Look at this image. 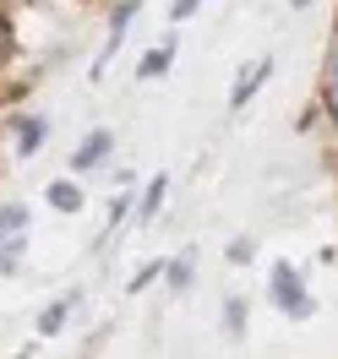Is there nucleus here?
<instances>
[{
  "label": "nucleus",
  "instance_id": "1",
  "mask_svg": "<svg viewBox=\"0 0 338 359\" xmlns=\"http://www.w3.org/2000/svg\"><path fill=\"white\" fill-rule=\"evenodd\" d=\"M268 294H273V305H278L284 316H294V321H306V316H311V294H306V283L294 278V267H284V262L273 267Z\"/></svg>",
  "mask_w": 338,
  "mask_h": 359
},
{
  "label": "nucleus",
  "instance_id": "2",
  "mask_svg": "<svg viewBox=\"0 0 338 359\" xmlns=\"http://www.w3.org/2000/svg\"><path fill=\"white\" fill-rule=\"evenodd\" d=\"M268 60H256V66H251L246 71V76H240V88H235V93H229V104H235V109H240V104H251V93H256V88H262V76H268Z\"/></svg>",
  "mask_w": 338,
  "mask_h": 359
},
{
  "label": "nucleus",
  "instance_id": "3",
  "mask_svg": "<svg viewBox=\"0 0 338 359\" xmlns=\"http://www.w3.org/2000/svg\"><path fill=\"white\" fill-rule=\"evenodd\" d=\"M104 153H110V131H93V142H82L71 163H77V169H88V163H98V158H104Z\"/></svg>",
  "mask_w": 338,
  "mask_h": 359
},
{
  "label": "nucleus",
  "instance_id": "4",
  "mask_svg": "<svg viewBox=\"0 0 338 359\" xmlns=\"http://www.w3.org/2000/svg\"><path fill=\"white\" fill-rule=\"evenodd\" d=\"M17 136H22V142H17V153H39V147H44V120H17Z\"/></svg>",
  "mask_w": 338,
  "mask_h": 359
},
{
  "label": "nucleus",
  "instance_id": "5",
  "mask_svg": "<svg viewBox=\"0 0 338 359\" xmlns=\"http://www.w3.org/2000/svg\"><path fill=\"white\" fill-rule=\"evenodd\" d=\"M49 202L60 207V212H77V207H82V191H77L71 180H55V185H49Z\"/></svg>",
  "mask_w": 338,
  "mask_h": 359
},
{
  "label": "nucleus",
  "instance_id": "6",
  "mask_svg": "<svg viewBox=\"0 0 338 359\" xmlns=\"http://www.w3.org/2000/svg\"><path fill=\"white\" fill-rule=\"evenodd\" d=\"M66 316H71V299H55V305H44V316H39V332H60L66 327Z\"/></svg>",
  "mask_w": 338,
  "mask_h": 359
},
{
  "label": "nucleus",
  "instance_id": "7",
  "mask_svg": "<svg viewBox=\"0 0 338 359\" xmlns=\"http://www.w3.org/2000/svg\"><path fill=\"white\" fill-rule=\"evenodd\" d=\"M22 224H27V207H0V240L22 234Z\"/></svg>",
  "mask_w": 338,
  "mask_h": 359
},
{
  "label": "nucleus",
  "instance_id": "8",
  "mask_svg": "<svg viewBox=\"0 0 338 359\" xmlns=\"http://www.w3.org/2000/svg\"><path fill=\"white\" fill-rule=\"evenodd\" d=\"M224 327H229V332H235V337H240V332H246V299H229V305H224Z\"/></svg>",
  "mask_w": 338,
  "mask_h": 359
},
{
  "label": "nucleus",
  "instance_id": "9",
  "mask_svg": "<svg viewBox=\"0 0 338 359\" xmlns=\"http://www.w3.org/2000/svg\"><path fill=\"white\" fill-rule=\"evenodd\" d=\"M322 93H327V109L338 114V49H333V60H327V82H322Z\"/></svg>",
  "mask_w": 338,
  "mask_h": 359
},
{
  "label": "nucleus",
  "instance_id": "10",
  "mask_svg": "<svg viewBox=\"0 0 338 359\" xmlns=\"http://www.w3.org/2000/svg\"><path fill=\"white\" fill-rule=\"evenodd\" d=\"M169 49L175 44H164L158 55H148V60H142V76H164V71H169Z\"/></svg>",
  "mask_w": 338,
  "mask_h": 359
},
{
  "label": "nucleus",
  "instance_id": "11",
  "mask_svg": "<svg viewBox=\"0 0 338 359\" xmlns=\"http://www.w3.org/2000/svg\"><path fill=\"white\" fill-rule=\"evenodd\" d=\"M164 202V180H153V185H148V196H142V207H136V212H142V224H148V218H153V207Z\"/></svg>",
  "mask_w": 338,
  "mask_h": 359
},
{
  "label": "nucleus",
  "instance_id": "12",
  "mask_svg": "<svg viewBox=\"0 0 338 359\" xmlns=\"http://www.w3.org/2000/svg\"><path fill=\"white\" fill-rule=\"evenodd\" d=\"M197 6H202V0H175V6H169V17H175V22H186V17L197 11Z\"/></svg>",
  "mask_w": 338,
  "mask_h": 359
},
{
  "label": "nucleus",
  "instance_id": "13",
  "mask_svg": "<svg viewBox=\"0 0 338 359\" xmlns=\"http://www.w3.org/2000/svg\"><path fill=\"white\" fill-rule=\"evenodd\" d=\"M158 267H164V262H148V272H136V278H131V289H148V283L158 278Z\"/></svg>",
  "mask_w": 338,
  "mask_h": 359
},
{
  "label": "nucleus",
  "instance_id": "14",
  "mask_svg": "<svg viewBox=\"0 0 338 359\" xmlns=\"http://www.w3.org/2000/svg\"><path fill=\"white\" fill-rule=\"evenodd\" d=\"M0 49H6V22H0Z\"/></svg>",
  "mask_w": 338,
  "mask_h": 359
},
{
  "label": "nucleus",
  "instance_id": "15",
  "mask_svg": "<svg viewBox=\"0 0 338 359\" xmlns=\"http://www.w3.org/2000/svg\"><path fill=\"white\" fill-rule=\"evenodd\" d=\"M294 6H306V0H294Z\"/></svg>",
  "mask_w": 338,
  "mask_h": 359
}]
</instances>
